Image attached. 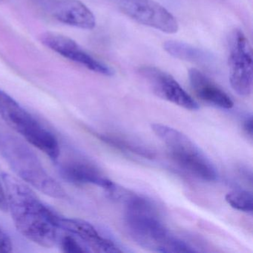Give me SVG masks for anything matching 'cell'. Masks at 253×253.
Returning <instances> with one entry per match:
<instances>
[{
	"mask_svg": "<svg viewBox=\"0 0 253 253\" xmlns=\"http://www.w3.org/2000/svg\"><path fill=\"white\" fill-rule=\"evenodd\" d=\"M13 250V244L8 234L0 227V253H11Z\"/></svg>",
	"mask_w": 253,
	"mask_h": 253,
	"instance_id": "obj_18",
	"label": "cell"
},
{
	"mask_svg": "<svg viewBox=\"0 0 253 253\" xmlns=\"http://www.w3.org/2000/svg\"><path fill=\"white\" fill-rule=\"evenodd\" d=\"M41 40L47 48L91 72L109 77L115 74L112 67L91 56L79 44L67 37L58 34L45 33L41 37Z\"/></svg>",
	"mask_w": 253,
	"mask_h": 253,
	"instance_id": "obj_9",
	"label": "cell"
},
{
	"mask_svg": "<svg viewBox=\"0 0 253 253\" xmlns=\"http://www.w3.org/2000/svg\"><path fill=\"white\" fill-rule=\"evenodd\" d=\"M0 155L22 181L51 198L65 199L66 191L23 141L0 131Z\"/></svg>",
	"mask_w": 253,
	"mask_h": 253,
	"instance_id": "obj_3",
	"label": "cell"
},
{
	"mask_svg": "<svg viewBox=\"0 0 253 253\" xmlns=\"http://www.w3.org/2000/svg\"><path fill=\"white\" fill-rule=\"evenodd\" d=\"M59 171L65 180L75 184H91L106 189L109 192L116 188V185L106 177L95 166L79 158H60L54 161Z\"/></svg>",
	"mask_w": 253,
	"mask_h": 253,
	"instance_id": "obj_12",
	"label": "cell"
},
{
	"mask_svg": "<svg viewBox=\"0 0 253 253\" xmlns=\"http://www.w3.org/2000/svg\"><path fill=\"white\" fill-rule=\"evenodd\" d=\"M151 127L182 168L202 180H217V171L212 163L186 134L164 124H154Z\"/></svg>",
	"mask_w": 253,
	"mask_h": 253,
	"instance_id": "obj_5",
	"label": "cell"
},
{
	"mask_svg": "<svg viewBox=\"0 0 253 253\" xmlns=\"http://www.w3.org/2000/svg\"><path fill=\"white\" fill-rule=\"evenodd\" d=\"M35 6L50 18L67 26L85 30L96 26L91 10L79 0H33Z\"/></svg>",
	"mask_w": 253,
	"mask_h": 253,
	"instance_id": "obj_8",
	"label": "cell"
},
{
	"mask_svg": "<svg viewBox=\"0 0 253 253\" xmlns=\"http://www.w3.org/2000/svg\"><path fill=\"white\" fill-rule=\"evenodd\" d=\"M0 118L28 143L38 148L53 161L61 153L56 136L18 102L0 89Z\"/></svg>",
	"mask_w": 253,
	"mask_h": 253,
	"instance_id": "obj_4",
	"label": "cell"
},
{
	"mask_svg": "<svg viewBox=\"0 0 253 253\" xmlns=\"http://www.w3.org/2000/svg\"><path fill=\"white\" fill-rule=\"evenodd\" d=\"M189 80L195 95L205 103L223 109H230L234 103L231 97L198 69L189 70Z\"/></svg>",
	"mask_w": 253,
	"mask_h": 253,
	"instance_id": "obj_13",
	"label": "cell"
},
{
	"mask_svg": "<svg viewBox=\"0 0 253 253\" xmlns=\"http://www.w3.org/2000/svg\"><path fill=\"white\" fill-rule=\"evenodd\" d=\"M7 202V211L18 232L41 247L58 244L59 214L47 207L29 185L8 173L1 176Z\"/></svg>",
	"mask_w": 253,
	"mask_h": 253,
	"instance_id": "obj_1",
	"label": "cell"
},
{
	"mask_svg": "<svg viewBox=\"0 0 253 253\" xmlns=\"http://www.w3.org/2000/svg\"><path fill=\"white\" fill-rule=\"evenodd\" d=\"M118 8L134 21L164 33L178 32L175 17L155 0H115Z\"/></svg>",
	"mask_w": 253,
	"mask_h": 253,
	"instance_id": "obj_7",
	"label": "cell"
},
{
	"mask_svg": "<svg viewBox=\"0 0 253 253\" xmlns=\"http://www.w3.org/2000/svg\"><path fill=\"white\" fill-rule=\"evenodd\" d=\"M229 82L241 97L250 95L253 90V58L251 45L242 31L232 35L229 57Z\"/></svg>",
	"mask_w": 253,
	"mask_h": 253,
	"instance_id": "obj_6",
	"label": "cell"
},
{
	"mask_svg": "<svg viewBox=\"0 0 253 253\" xmlns=\"http://www.w3.org/2000/svg\"><path fill=\"white\" fill-rule=\"evenodd\" d=\"M139 73L159 97L187 110L199 109L198 103L167 72L154 66H143L139 69Z\"/></svg>",
	"mask_w": 253,
	"mask_h": 253,
	"instance_id": "obj_10",
	"label": "cell"
},
{
	"mask_svg": "<svg viewBox=\"0 0 253 253\" xmlns=\"http://www.w3.org/2000/svg\"><path fill=\"white\" fill-rule=\"evenodd\" d=\"M98 137L107 144L124 152H129L148 159H152L155 158V152L145 146L133 143L130 140L116 137V136L107 135V134H99Z\"/></svg>",
	"mask_w": 253,
	"mask_h": 253,
	"instance_id": "obj_15",
	"label": "cell"
},
{
	"mask_svg": "<svg viewBox=\"0 0 253 253\" xmlns=\"http://www.w3.org/2000/svg\"><path fill=\"white\" fill-rule=\"evenodd\" d=\"M243 128L245 132L250 136V138H253V115H248L244 118V122H243Z\"/></svg>",
	"mask_w": 253,
	"mask_h": 253,
	"instance_id": "obj_19",
	"label": "cell"
},
{
	"mask_svg": "<svg viewBox=\"0 0 253 253\" xmlns=\"http://www.w3.org/2000/svg\"><path fill=\"white\" fill-rule=\"evenodd\" d=\"M58 226L63 231L75 237L88 252L121 253V247L113 241L103 236L92 224L81 219L59 216Z\"/></svg>",
	"mask_w": 253,
	"mask_h": 253,
	"instance_id": "obj_11",
	"label": "cell"
},
{
	"mask_svg": "<svg viewBox=\"0 0 253 253\" xmlns=\"http://www.w3.org/2000/svg\"><path fill=\"white\" fill-rule=\"evenodd\" d=\"M0 210L4 211H6L8 210H7L5 190H4L3 184H2L1 178H0Z\"/></svg>",
	"mask_w": 253,
	"mask_h": 253,
	"instance_id": "obj_20",
	"label": "cell"
},
{
	"mask_svg": "<svg viewBox=\"0 0 253 253\" xmlns=\"http://www.w3.org/2000/svg\"><path fill=\"white\" fill-rule=\"evenodd\" d=\"M58 244H60V247L63 249V251L67 252V253H86L88 252L80 241L69 234L65 235L61 239H59Z\"/></svg>",
	"mask_w": 253,
	"mask_h": 253,
	"instance_id": "obj_17",
	"label": "cell"
},
{
	"mask_svg": "<svg viewBox=\"0 0 253 253\" xmlns=\"http://www.w3.org/2000/svg\"><path fill=\"white\" fill-rule=\"evenodd\" d=\"M225 200L235 210L250 214L253 213V196L250 191H232L226 194Z\"/></svg>",
	"mask_w": 253,
	"mask_h": 253,
	"instance_id": "obj_16",
	"label": "cell"
},
{
	"mask_svg": "<svg viewBox=\"0 0 253 253\" xmlns=\"http://www.w3.org/2000/svg\"><path fill=\"white\" fill-rule=\"evenodd\" d=\"M112 193L125 201V224L131 238L139 245L161 253H195L192 246L173 236L160 218L152 202L134 194Z\"/></svg>",
	"mask_w": 253,
	"mask_h": 253,
	"instance_id": "obj_2",
	"label": "cell"
},
{
	"mask_svg": "<svg viewBox=\"0 0 253 253\" xmlns=\"http://www.w3.org/2000/svg\"><path fill=\"white\" fill-rule=\"evenodd\" d=\"M164 48L170 55L185 61L198 63L200 64L204 63L208 59L206 53L199 48L178 41H167L164 43Z\"/></svg>",
	"mask_w": 253,
	"mask_h": 253,
	"instance_id": "obj_14",
	"label": "cell"
}]
</instances>
